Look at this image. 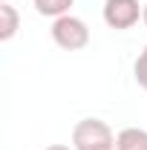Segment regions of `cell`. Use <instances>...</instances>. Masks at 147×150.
<instances>
[{
	"label": "cell",
	"mask_w": 147,
	"mask_h": 150,
	"mask_svg": "<svg viewBox=\"0 0 147 150\" xmlns=\"http://www.w3.org/2000/svg\"><path fill=\"white\" fill-rule=\"evenodd\" d=\"M52 40L66 52H78L90 43V29L81 18L64 15V18H55V23H52Z\"/></svg>",
	"instance_id": "cell-2"
},
{
	"label": "cell",
	"mask_w": 147,
	"mask_h": 150,
	"mask_svg": "<svg viewBox=\"0 0 147 150\" xmlns=\"http://www.w3.org/2000/svg\"><path fill=\"white\" fill-rule=\"evenodd\" d=\"M144 6L139 0H107L104 3V23L110 29H133L141 18Z\"/></svg>",
	"instance_id": "cell-3"
},
{
	"label": "cell",
	"mask_w": 147,
	"mask_h": 150,
	"mask_svg": "<svg viewBox=\"0 0 147 150\" xmlns=\"http://www.w3.org/2000/svg\"><path fill=\"white\" fill-rule=\"evenodd\" d=\"M18 9L9 6V3H0V40H12L15 32H18Z\"/></svg>",
	"instance_id": "cell-5"
},
{
	"label": "cell",
	"mask_w": 147,
	"mask_h": 150,
	"mask_svg": "<svg viewBox=\"0 0 147 150\" xmlns=\"http://www.w3.org/2000/svg\"><path fill=\"white\" fill-rule=\"evenodd\" d=\"M115 150H147V130L124 127L115 136Z\"/></svg>",
	"instance_id": "cell-4"
},
{
	"label": "cell",
	"mask_w": 147,
	"mask_h": 150,
	"mask_svg": "<svg viewBox=\"0 0 147 150\" xmlns=\"http://www.w3.org/2000/svg\"><path fill=\"white\" fill-rule=\"evenodd\" d=\"M136 81H139V87H144L147 90V46H144V52L139 55V61H136Z\"/></svg>",
	"instance_id": "cell-7"
},
{
	"label": "cell",
	"mask_w": 147,
	"mask_h": 150,
	"mask_svg": "<svg viewBox=\"0 0 147 150\" xmlns=\"http://www.w3.org/2000/svg\"><path fill=\"white\" fill-rule=\"evenodd\" d=\"M72 147L75 150H115V136H112L107 121L84 118L72 130Z\"/></svg>",
	"instance_id": "cell-1"
},
{
	"label": "cell",
	"mask_w": 147,
	"mask_h": 150,
	"mask_svg": "<svg viewBox=\"0 0 147 150\" xmlns=\"http://www.w3.org/2000/svg\"><path fill=\"white\" fill-rule=\"evenodd\" d=\"M0 3H9V0H0Z\"/></svg>",
	"instance_id": "cell-10"
},
{
	"label": "cell",
	"mask_w": 147,
	"mask_h": 150,
	"mask_svg": "<svg viewBox=\"0 0 147 150\" xmlns=\"http://www.w3.org/2000/svg\"><path fill=\"white\" fill-rule=\"evenodd\" d=\"M141 20H144V26H147V3H144V12H141Z\"/></svg>",
	"instance_id": "cell-9"
},
{
	"label": "cell",
	"mask_w": 147,
	"mask_h": 150,
	"mask_svg": "<svg viewBox=\"0 0 147 150\" xmlns=\"http://www.w3.org/2000/svg\"><path fill=\"white\" fill-rule=\"evenodd\" d=\"M46 150H75V147H66V144H49Z\"/></svg>",
	"instance_id": "cell-8"
},
{
	"label": "cell",
	"mask_w": 147,
	"mask_h": 150,
	"mask_svg": "<svg viewBox=\"0 0 147 150\" xmlns=\"http://www.w3.org/2000/svg\"><path fill=\"white\" fill-rule=\"evenodd\" d=\"M69 6H72V0H35L37 15H43V18H64V15H69Z\"/></svg>",
	"instance_id": "cell-6"
}]
</instances>
